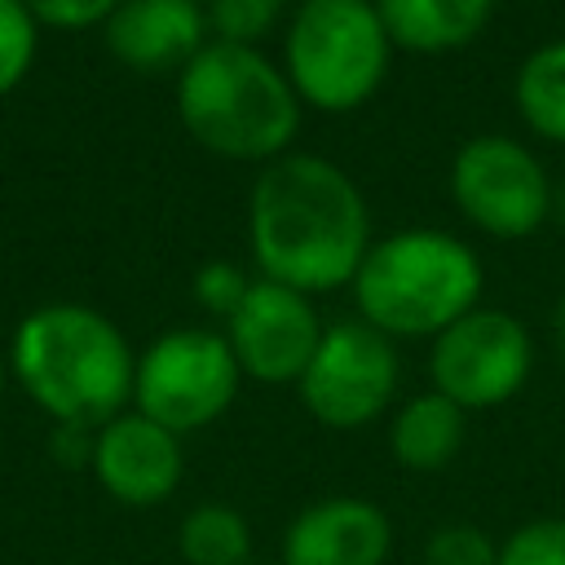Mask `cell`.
Masks as SVG:
<instances>
[{"label": "cell", "instance_id": "d4e9b609", "mask_svg": "<svg viewBox=\"0 0 565 565\" xmlns=\"http://www.w3.org/2000/svg\"><path fill=\"white\" fill-rule=\"evenodd\" d=\"M552 327H556V349H561V358H565V296H561V305H556Z\"/></svg>", "mask_w": 565, "mask_h": 565}, {"label": "cell", "instance_id": "484cf974", "mask_svg": "<svg viewBox=\"0 0 565 565\" xmlns=\"http://www.w3.org/2000/svg\"><path fill=\"white\" fill-rule=\"evenodd\" d=\"M247 565H256V561H247Z\"/></svg>", "mask_w": 565, "mask_h": 565}, {"label": "cell", "instance_id": "7c38bea8", "mask_svg": "<svg viewBox=\"0 0 565 565\" xmlns=\"http://www.w3.org/2000/svg\"><path fill=\"white\" fill-rule=\"evenodd\" d=\"M393 525L380 503L335 494L296 512L282 534V565H384Z\"/></svg>", "mask_w": 565, "mask_h": 565}, {"label": "cell", "instance_id": "277c9868", "mask_svg": "<svg viewBox=\"0 0 565 565\" xmlns=\"http://www.w3.org/2000/svg\"><path fill=\"white\" fill-rule=\"evenodd\" d=\"M481 296V260L446 230H397L366 247L353 274L362 322L393 335H441Z\"/></svg>", "mask_w": 565, "mask_h": 565}, {"label": "cell", "instance_id": "d6986e66", "mask_svg": "<svg viewBox=\"0 0 565 565\" xmlns=\"http://www.w3.org/2000/svg\"><path fill=\"white\" fill-rule=\"evenodd\" d=\"M499 565H565V516L516 525L499 543Z\"/></svg>", "mask_w": 565, "mask_h": 565}, {"label": "cell", "instance_id": "2e32d148", "mask_svg": "<svg viewBox=\"0 0 565 565\" xmlns=\"http://www.w3.org/2000/svg\"><path fill=\"white\" fill-rule=\"evenodd\" d=\"M512 102L534 137L565 146V40H552L521 62Z\"/></svg>", "mask_w": 565, "mask_h": 565}, {"label": "cell", "instance_id": "6da1fadb", "mask_svg": "<svg viewBox=\"0 0 565 565\" xmlns=\"http://www.w3.org/2000/svg\"><path fill=\"white\" fill-rule=\"evenodd\" d=\"M247 234L260 274L305 296L353 282L371 247L362 190L318 154H278L265 163L252 185Z\"/></svg>", "mask_w": 565, "mask_h": 565}, {"label": "cell", "instance_id": "7a4b0ae2", "mask_svg": "<svg viewBox=\"0 0 565 565\" xmlns=\"http://www.w3.org/2000/svg\"><path fill=\"white\" fill-rule=\"evenodd\" d=\"M22 388L62 424H110L132 397V349L110 318L84 305H44L13 335Z\"/></svg>", "mask_w": 565, "mask_h": 565}, {"label": "cell", "instance_id": "52a82bcc", "mask_svg": "<svg viewBox=\"0 0 565 565\" xmlns=\"http://www.w3.org/2000/svg\"><path fill=\"white\" fill-rule=\"evenodd\" d=\"M534 366V344L521 318L508 309H468L441 335H433L428 371L433 388L459 411H486L521 393Z\"/></svg>", "mask_w": 565, "mask_h": 565}, {"label": "cell", "instance_id": "7402d4cb", "mask_svg": "<svg viewBox=\"0 0 565 565\" xmlns=\"http://www.w3.org/2000/svg\"><path fill=\"white\" fill-rule=\"evenodd\" d=\"M247 274L238 269V265H230V260H212V265H203L199 274H194V296H199V305L207 309V313H221V318H230L238 305H243V296H247Z\"/></svg>", "mask_w": 565, "mask_h": 565}, {"label": "cell", "instance_id": "4fadbf2b", "mask_svg": "<svg viewBox=\"0 0 565 565\" xmlns=\"http://www.w3.org/2000/svg\"><path fill=\"white\" fill-rule=\"evenodd\" d=\"M207 9L199 0H119L106 18L110 53L146 75L185 71L203 49Z\"/></svg>", "mask_w": 565, "mask_h": 565}, {"label": "cell", "instance_id": "8fae6325", "mask_svg": "<svg viewBox=\"0 0 565 565\" xmlns=\"http://www.w3.org/2000/svg\"><path fill=\"white\" fill-rule=\"evenodd\" d=\"M93 472L102 490L128 508L163 503L181 481V441L141 411L115 415L93 437Z\"/></svg>", "mask_w": 565, "mask_h": 565}, {"label": "cell", "instance_id": "3957f363", "mask_svg": "<svg viewBox=\"0 0 565 565\" xmlns=\"http://www.w3.org/2000/svg\"><path fill=\"white\" fill-rule=\"evenodd\" d=\"M177 110L190 137L225 159L287 154L300 128V97L260 49L252 44H203L177 79Z\"/></svg>", "mask_w": 565, "mask_h": 565}, {"label": "cell", "instance_id": "5bb4252c", "mask_svg": "<svg viewBox=\"0 0 565 565\" xmlns=\"http://www.w3.org/2000/svg\"><path fill=\"white\" fill-rule=\"evenodd\" d=\"M375 9L393 49L450 53L490 22L494 0H375Z\"/></svg>", "mask_w": 565, "mask_h": 565}, {"label": "cell", "instance_id": "cb8c5ba5", "mask_svg": "<svg viewBox=\"0 0 565 565\" xmlns=\"http://www.w3.org/2000/svg\"><path fill=\"white\" fill-rule=\"evenodd\" d=\"M547 221H556L565 230V185H552V207H547Z\"/></svg>", "mask_w": 565, "mask_h": 565}, {"label": "cell", "instance_id": "8992f818", "mask_svg": "<svg viewBox=\"0 0 565 565\" xmlns=\"http://www.w3.org/2000/svg\"><path fill=\"white\" fill-rule=\"evenodd\" d=\"M238 362L230 353V340L216 331H168L159 335L132 375L137 411L168 433H194L212 419H221L238 393Z\"/></svg>", "mask_w": 565, "mask_h": 565}, {"label": "cell", "instance_id": "ba28073f", "mask_svg": "<svg viewBox=\"0 0 565 565\" xmlns=\"http://www.w3.org/2000/svg\"><path fill=\"white\" fill-rule=\"evenodd\" d=\"M305 411L327 428H362L384 415L397 393V349L371 322H335L322 331L305 375L296 380Z\"/></svg>", "mask_w": 565, "mask_h": 565}, {"label": "cell", "instance_id": "603a6c76", "mask_svg": "<svg viewBox=\"0 0 565 565\" xmlns=\"http://www.w3.org/2000/svg\"><path fill=\"white\" fill-rule=\"evenodd\" d=\"M31 18L49 22V26H88L115 13L119 0H22Z\"/></svg>", "mask_w": 565, "mask_h": 565}, {"label": "cell", "instance_id": "5b68a950", "mask_svg": "<svg viewBox=\"0 0 565 565\" xmlns=\"http://www.w3.org/2000/svg\"><path fill=\"white\" fill-rule=\"evenodd\" d=\"M388 57L393 40L375 0H300L287 18V79L305 106L327 115H344L375 97Z\"/></svg>", "mask_w": 565, "mask_h": 565}, {"label": "cell", "instance_id": "9c48e42d", "mask_svg": "<svg viewBox=\"0 0 565 565\" xmlns=\"http://www.w3.org/2000/svg\"><path fill=\"white\" fill-rule=\"evenodd\" d=\"M450 194L459 212L494 238H521L539 230L552 207L543 163L521 141L494 132L463 141L450 163Z\"/></svg>", "mask_w": 565, "mask_h": 565}, {"label": "cell", "instance_id": "ac0fdd59", "mask_svg": "<svg viewBox=\"0 0 565 565\" xmlns=\"http://www.w3.org/2000/svg\"><path fill=\"white\" fill-rule=\"evenodd\" d=\"M287 13V0H207V22L216 40L225 44H252L265 40Z\"/></svg>", "mask_w": 565, "mask_h": 565}, {"label": "cell", "instance_id": "44dd1931", "mask_svg": "<svg viewBox=\"0 0 565 565\" xmlns=\"http://www.w3.org/2000/svg\"><path fill=\"white\" fill-rule=\"evenodd\" d=\"M35 53V18L22 0H0V93H9Z\"/></svg>", "mask_w": 565, "mask_h": 565}, {"label": "cell", "instance_id": "9a60e30c", "mask_svg": "<svg viewBox=\"0 0 565 565\" xmlns=\"http://www.w3.org/2000/svg\"><path fill=\"white\" fill-rule=\"evenodd\" d=\"M388 446H393V455H397L402 468H411V472H437L463 446V411L450 397H441L437 388L433 393H419V397H411L393 415Z\"/></svg>", "mask_w": 565, "mask_h": 565}, {"label": "cell", "instance_id": "ffe728a7", "mask_svg": "<svg viewBox=\"0 0 565 565\" xmlns=\"http://www.w3.org/2000/svg\"><path fill=\"white\" fill-rule=\"evenodd\" d=\"M424 565H499V543L477 525L450 521L428 534Z\"/></svg>", "mask_w": 565, "mask_h": 565}, {"label": "cell", "instance_id": "e0dca14e", "mask_svg": "<svg viewBox=\"0 0 565 565\" xmlns=\"http://www.w3.org/2000/svg\"><path fill=\"white\" fill-rule=\"evenodd\" d=\"M177 547L190 565H247L252 530L230 503H199L177 530Z\"/></svg>", "mask_w": 565, "mask_h": 565}, {"label": "cell", "instance_id": "30bf717a", "mask_svg": "<svg viewBox=\"0 0 565 565\" xmlns=\"http://www.w3.org/2000/svg\"><path fill=\"white\" fill-rule=\"evenodd\" d=\"M225 322H230L225 340L238 371L260 384H296L327 331L305 291L269 278L252 282L243 305Z\"/></svg>", "mask_w": 565, "mask_h": 565}]
</instances>
